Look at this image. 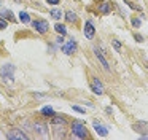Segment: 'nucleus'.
Returning <instances> with one entry per match:
<instances>
[{"instance_id": "0eeeda50", "label": "nucleus", "mask_w": 148, "mask_h": 140, "mask_svg": "<svg viewBox=\"0 0 148 140\" xmlns=\"http://www.w3.org/2000/svg\"><path fill=\"white\" fill-rule=\"evenodd\" d=\"M92 126H94L96 132L99 134L100 137H107V135H108V129H107V127L103 126V124H100L99 121H94V123H92Z\"/></svg>"}, {"instance_id": "1a4fd4ad", "label": "nucleus", "mask_w": 148, "mask_h": 140, "mask_svg": "<svg viewBox=\"0 0 148 140\" xmlns=\"http://www.w3.org/2000/svg\"><path fill=\"white\" fill-rule=\"evenodd\" d=\"M94 35H96L94 25L91 24V22H86V24H84V37L86 38H94Z\"/></svg>"}, {"instance_id": "412c9836", "label": "nucleus", "mask_w": 148, "mask_h": 140, "mask_svg": "<svg viewBox=\"0 0 148 140\" xmlns=\"http://www.w3.org/2000/svg\"><path fill=\"white\" fill-rule=\"evenodd\" d=\"M72 108H73L75 111H78V113H84V108L78 107V105H73V107H72Z\"/></svg>"}, {"instance_id": "5701e85b", "label": "nucleus", "mask_w": 148, "mask_h": 140, "mask_svg": "<svg viewBox=\"0 0 148 140\" xmlns=\"http://www.w3.org/2000/svg\"><path fill=\"white\" fill-rule=\"evenodd\" d=\"M46 2H48L49 5H58V3L61 2V0H46Z\"/></svg>"}, {"instance_id": "20e7f679", "label": "nucleus", "mask_w": 148, "mask_h": 140, "mask_svg": "<svg viewBox=\"0 0 148 140\" xmlns=\"http://www.w3.org/2000/svg\"><path fill=\"white\" fill-rule=\"evenodd\" d=\"M32 25L35 27V30L38 32V34H46L48 32V22L46 21H42V19H37V21H34L32 22Z\"/></svg>"}, {"instance_id": "dca6fc26", "label": "nucleus", "mask_w": 148, "mask_h": 140, "mask_svg": "<svg viewBox=\"0 0 148 140\" xmlns=\"http://www.w3.org/2000/svg\"><path fill=\"white\" fill-rule=\"evenodd\" d=\"M42 113L43 115H54V110H53V107H43Z\"/></svg>"}, {"instance_id": "2eb2a0df", "label": "nucleus", "mask_w": 148, "mask_h": 140, "mask_svg": "<svg viewBox=\"0 0 148 140\" xmlns=\"http://www.w3.org/2000/svg\"><path fill=\"white\" fill-rule=\"evenodd\" d=\"M49 14H51L54 19H61L62 18V11H59V10H56V8L51 10V13H49Z\"/></svg>"}, {"instance_id": "f03ea898", "label": "nucleus", "mask_w": 148, "mask_h": 140, "mask_svg": "<svg viewBox=\"0 0 148 140\" xmlns=\"http://www.w3.org/2000/svg\"><path fill=\"white\" fill-rule=\"evenodd\" d=\"M72 134H73L75 137H78V139H86L88 137V130L81 123H73L72 124Z\"/></svg>"}, {"instance_id": "7ed1b4c3", "label": "nucleus", "mask_w": 148, "mask_h": 140, "mask_svg": "<svg viewBox=\"0 0 148 140\" xmlns=\"http://www.w3.org/2000/svg\"><path fill=\"white\" fill-rule=\"evenodd\" d=\"M8 139H11V140H27L29 139V135L27 134H24L21 129H13L11 132H8Z\"/></svg>"}, {"instance_id": "b1692460", "label": "nucleus", "mask_w": 148, "mask_h": 140, "mask_svg": "<svg viewBox=\"0 0 148 140\" xmlns=\"http://www.w3.org/2000/svg\"><path fill=\"white\" fill-rule=\"evenodd\" d=\"M134 38H135V40H137V41H143V38H142V37H140V35H135V37H134Z\"/></svg>"}, {"instance_id": "39448f33", "label": "nucleus", "mask_w": 148, "mask_h": 140, "mask_svg": "<svg viewBox=\"0 0 148 140\" xmlns=\"http://www.w3.org/2000/svg\"><path fill=\"white\" fill-rule=\"evenodd\" d=\"M91 89H92L94 94H97V95L103 94V84L100 83L99 78H92V80H91Z\"/></svg>"}, {"instance_id": "f3484780", "label": "nucleus", "mask_w": 148, "mask_h": 140, "mask_svg": "<svg viewBox=\"0 0 148 140\" xmlns=\"http://www.w3.org/2000/svg\"><path fill=\"white\" fill-rule=\"evenodd\" d=\"M100 11H102L103 14L110 13V6H108V3H102V5H100Z\"/></svg>"}, {"instance_id": "6e6552de", "label": "nucleus", "mask_w": 148, "mask_h": 140, "mask_svg": "<svg viewBox=\"0 0 148 140\" xmlns=\"http://www.w3.org/2000/svg\"><path fill=\"white\" fill-rule=\"evenodd\" d=\"M75 49H77V43H75L73 40H69L65 45H62V51H64L65 54H73Z\"/></svg>"}, {"instance_id": "f8f14e48", "label": "nucleus", "mask_w": 148, "mask_h": 140, "mask_svg": "<svg viewBox=\"0 0 148 140\" xmlns=\"http://www.w3.org/2000/svg\"><path fill=\"white\" fill-rule=\"evenodd\" d=\"M54 29H56V32L58 34H61L62 37H64L65 34H67V29H65V25H62V24H56L54 25Z\"/></svg>"}, {"instance_id": "4be33fe9", "label": "nucleus", "mask_w": 148, "mask_h": 140, "mask_svg": "<svg viewBox=\"0 0 148 140\" xmlns=\"http://www.w3.org/2000/svg\"><path fill=\"white\" fill-rule=\"evenodd\" d=\"M3 29H7V21L0 19V30H3Z\"/></svg>"}, {"instance_id": "aec40b11", "label": "nucleus", "mask_w": 148, "mask_h": 140, "mask_svg": "<svg viewBox=\"0 0 148 140\" xmlns=\"http://www.w3.org/2000/svg\"><path fill=\"white\" fill-rule=\"evenodd\" d=\"M140 24H142V22H140V19H137V18H134V19H132V25H134V27H140Z\"/></svg>"}, {"instance_id": "a211bd4d", "label": "nucleus", "mask_w": 148, "mask_h": 140, "mask_svg": "<svg viewBox=\"0 0 148 140\" xmlns=\"http://www.w3.org/2000/svg\"><path fill=\"white\" fill-rule=\"evenodd\" d=\"M2 18L13 19V13H11V11H8V10H5V11H2Z\"/></svg>"}, {"instance_id": "4468645a", "label": "nucleus", "mask_w": 148, "mask_h": 140, "mask_svg": "<svg viewBox=\"0 0 148 140\" xmlns=\"http://www.w3.org/2000/svg\"><path fill=\"white\" fill-rule=\"evenodd\" d=\"M65 18H67L69 22H77V14L73 11H67L65 13Z\"/></svg>"}, {"instance_id": "423d86ee", "label": "nucleus", "mask_w": 148, "mask_h": 140, "mask_svg": "<svg viewBox=\"0 0 148 140\" xmlns=\"http://www.w3.org/2000/svg\"><path fill=\"white\" fill-rule=\"evenodd\" d=\"M94 54H96V57L100 60V64H102V67H103V69H105L107 72H110V64H108V60H107L105 57H103V54L100 53V49H99V48H96V49H94Z\"/></svg>"}, {"instance_id": "f257e3e1", "label": "nucleus", "mask_w": 148, "mask_h": 140, "mask_svg": "<svg viewBox=\"0 0 148 140\" xmlns=\"http://www.w3.org/2000/svg\"><path fill=\"white\" fill-rule=\"evenodd\" d=\"M13 73H14V65H11V64H5L0 69V76H2V80L5 83H13V80H14Z\"/></svg>"}, {"instance_id": "ddd939ff", "label": "nucleus", "mask_w": 148, "mask_h": 140, "mask_svg": "<svg viewBox=\"0 0 148 140\" xmlns=\"http://www.w3.org/2000/svg\"><path fill=\"white\" fill-rule=\"evenodd\" d=\"M19 21H21V22H24V24H27V22H30V18H29V14H27L26 11H21V13H19Z\"/></svg>"}, {"instance_id": "6ab92c4d", "label": "nucleus", "mask_w": 148, "mask_h": 140, "mask_svg": "<svg viewBox=\"0 0 148 140\" xmlns=\"http://www.w3.org/2000/svg\"><path fill=\"white\" fill-rule=\"evenodd\" d=\"M113 48H115L116 53H119V51H121V43H119L118 40H113Z\"/></svg>"}, {"instance_id": "9d476101", "label": "nucleus", "mask_w": 148, "mask_h": 140, "mask_svg": "<svg viewBox=\"0 0 148 140\" xmlns=\"http://www.w3.org/2000/svg\"><path fill=\"white\" fill-rule=\"evenodd\" d=\"M51 124H53V126H64V124H65V118H62V116H53Z\"/></svg>"}, {"instance_id": "9b49d317", "label": "nucleus", "mask_w": 148, "mask_h": 140, "mask_svg": "<svg viewBox=\"0 0 148 140\" xmlns=\"http://www.w3.org/2000/svg\"><path fill=\"white\" fill-rule=\"evenodd\" d=\"M34 129H35L38 134H42V135H46V126H45V124L35 123V124H34Z\"/></svg>"}]
</instances>
